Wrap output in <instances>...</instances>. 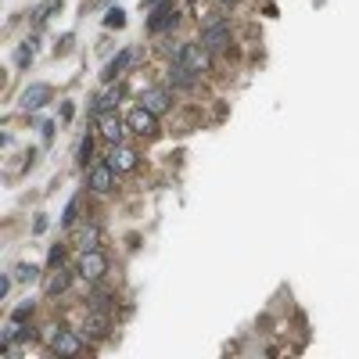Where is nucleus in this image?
<instances>
[{
	"label": "nucleus",
	"instance_id": "393cba45",
	"mask_svg": "<svg viewBox=\"0 0 359 359\" xmlns=\"http://www.w3.org/2000/svg\"><path fill=\"white\" fill-rule=\"evenodd\" d=\"M220 4H238V0H220Z\"/></svg>",
	"mask_w": 359,
	"mask_h": 359
},
{
	"label": "nucleus",
	"instance_id": "f03ea898",
	"mask_svg": "<svg viewBox=\"0 0 359 359\" xmlns=\"http://www.w3.org/2000/svg\"><path fill=\"white\" fill-rule=\"evenodd\" d=\"M76 273H80L86 284H97V280L108 273V259L97 252V248H93V252H83L80 262H76Z\"/></svg>",
	"mask_w": 359,
	"mask_h": 359
},
{
	"label": "nucleus",
	"instance_id": "4468645a",
	"mask_svg": "<svg viewBox=\"0 0 359 359\" xmlns=\"http://www.w3.org/2000/svg\"><path fill=\"white\" fill-rule=\"evenodd\" d=\"M69 284H72V273H69V270L58 262V270H54L51 277H47V294H61V291H65Z\"/></svg>",
	"mask_w": 359,
	"mask_h": 359
},
{
	"label": "nucleus",
	"instance_id": "aec40b11",
	"mask_svg": "<svg viewBox=\"0 0 359 359\" xmlns=\"http://www.w3.org/2000/svg\"><path fill=\"white\" fill-rule=\"evenodd\" d=\"M33 54H36V40H25V47L19 51V65H29V61H33Z\"/></svg>",
	"mask_w": 359,
	"mask_h": 359
},
{
	"label": "nucleus",
	"instance_id": "5701e85b",
	"mask_svg": "<svg viewBox=\"0 0 359 359\" xmlns=\"http://www.w3.org/2000/svg\"><path fill=\"white\" fill-rule=\"evenodd\" d=\"M29 313H33V302H22V305H19V309H14V313H11V320H14V323H19V320H25Z\"/></svg>",
	"mask_w": 359,
	"mask_h": 359
},
{
	"label": "nucleus",
	"instance_id": "dca6fc26",
	"mask_svg": "<svg viewBox=\"0 0 359 359\" xmlns=\"http://www.w3.org/2000/svg\"><path fill=\"white\" fill-rule=\"evenodd\" d=\"M198 76H201V72H194V69L180 65V61H173V83H176V86H187V90H191V86L198 83Z\"/></svg>",
	"mask_w": 359,
	"mask_h": 359
},
{
	"label": "nucleus",
	"instance_id": "7ed1b4c3",
	"mask_svg": "<svg viewBox=\"0 0 359 359\" xmlns=\"http://www.w3.org/2000/svg\"><path fill=\"white\" fill-rule=\"evenodd\" d=\"M126 126H130L133 133H140V137H151V133H159V115H154L151 108L137 104V108H130V115H126Z\"/></svg>",
	"mask_w": 359,
	"mask_h": 359
},
{
	"label": "nucleus",
	"instance_id": "2eb2a0df",
	"mask_svg": "<svg viewBox=\"0 0 359 359\" xmlns=\"http://www.w3.org/2000/svg\"><path fill=\"white\" fill-rule=\"evenodd\" d=\"M130 61H133V51H122L119 58H112V61L104 65V80H108V83H115V76H122V69H126Z\"/></svg>",
	"mask_w": 359,
	"mask_h": 359
},
{
	"label": "nucleus",
	"instance_id": "6e6552de",
	"mask_svg": "<svg viewBox=\"0 0 359 359\" xmlns=\"http://www.w3.org/2000/svg\"><path fill=\"white\" fill-rule=\"evenodd\" d=\"M176 14H180L176 4H173V0H165V4H159L154 14L148 19V29H151V33H165L169 25H176Z\"/></svg>",
	"mask_w": 359,
	"mask_h": 359
},
{
	"label": "nucleus",
	"instance_id": "9b49d317",
	"mask_svg": "<svg viewBox=\"0 0 359 359\" xmlns=\"http://www.w3.org/2000/svg\"><path fill=\"white\" fill-rule=\"evenodd\" d=\"M108 162H112L115 173H130V169H137V151L126 148V144H112V154H108Z\"/></svg>",
	"mask_w": 359,
	"mask_h": 359
},
{
	"label": "nucleus",
	"instance_id": "423d86ee",
	"mask_svg": "<svg viewBox=\"0 0 359 359\" xmlns=\"http://www.w3.org/2000/svg\"><path fill=\"white\" fill-rule=\"evenodd\" d=\"M51 352H58V356H80L83 352V338L72 334V331H54L51 334Z\"/></svg>",
	"mask_w": 359,
	"mask_h": 359
},
{
	"label": "nucleus",
	"instance_id": "4be33fe9",
	"mask_svg": "<svg viewBox=\"0 0 359 359\" xmlns=\"http://www.w3.org/2000/svg\"><path fill=\"white\" fill-rule=\"evenodd\" d=\"M90 154H93V140L83 137V140H80V162H83V165L90 162Z\"/></svg>",
	"mask_w": 359,
	"mask_h": 359
},
{
	"label": "nucleus",
	"instance_id": "b1692460",
	"mask_svg": "<svg viewBox=\"0 0 359 359\" xmlns=\"http://www.w3.org/2000/svg\"><path fill=\"white\" fill-rule=\"evenodd\" d=\"M54 8H58V4H43V8H36V14H33V19H36V22H43V19H47V14H51Z\"/></svg>",
	"mask_w": 359,
	"mask_h": 359
},
{
	"label": "nucleus",
	"instance_id": "6ab92c4d",
	"mask_svg": "<svg viewBox=\"0 0 359 359\" xmlns=\"http://www.w3.org/2000/svg\"><path fill=\"white\" fill-rule=\"evenodd\" d=\"M104 25H108V29H122V25H126V11H122V8H112V11H108V19H104Z\"/></svg>",
	"mask_w": 359,
	"mask_h": 359
},
{
	"label": "nucleus",
	"instance_id": "20e7f679",
	"mask_svg": "<svg viewBox=\"0 0 359 359\" xmlns=\"http://www.w3.org/2000/svg\"><path fill=\"white\" fill-rule=\"evenodd\" d=\"M86 187L93 194H108L115 187V169H112V162H97L90 169V176H86Z\"/></svg>",
	"mask_w": 359,
	"mask_h": 359
},
{
	"label": "nucleus",
	"instance_id": "0eeeda50",
	"mask_svg": "<svg viewBox=\"0 0 359 359\" xmlns=\"http://www.w3.org/2000/svg\"><path fill=\"white\" fill-rule=\"evenodd\" d=\"M201 43H205L209 51H223V47L230 43V25L227 22H209L205 29H201Z\"/></svg>",
	"mask_w": 359,
	"mask_h": 359
},
{
	"label": "nucleus",
	"instance_id": "a211bd4d",
	"mask_svg": "<svg viewBox=\"0 0 359 359\" xmlns=\"http://www.w3.org/2000/svg\"><path fill=\"white\" fill-rule=\"evenodd\" d=\"M36 277H40V270L33 262H19V266H14V280H22V284H29V280H36Z\"/></svg>",
	"mask_w": 359,
	"mask_h": 359
},
{
	"label": "nucleus",
	"instance_id": "9d476101",
	"mask_svg": "<svg viewBox=\"0 0 359 359\" xmlns=\"http://www.w3.org/2000/svg\"><path fill=\"white\" fill-rule=\"evenodd\" d=\"M97 130H101V140H108V144H119V140H122V119L115 112H101L97 115Z\"/></svg>",
	"mask_w": 359,
	"mask_h": 359
},
{
	"label": "nucleus",
	"instance_id": "f8f14e48",
	"mask_svg": "<svg viewBox=\"0 0 359 359\" xmlns=\"http://www.w3.org/2000/svg\"><path fill=\"white\" fill-rule=\"evenodd\" d=\"M140 104H144V108H151L154 115H162L165 108H169V90H162V86H151V90H144V93H140Z\"/></svg>",
	"mask_w": 359,
	"mask_h": 359
},
{
	"label": "nucleus",
	"instance_id": "ddd939ff",
	"mask_svg": "<svg viewBox=\"0 0 359 359\" xmlns=\"http://www.w3.org/2000/svg\"><path fill=\"white\" fill-rule=\"evenodd\" d=\"M76 244H80L83 252H93V248L101 244V227H97V223H86V227H80V230H76Z\"/></svg>",
	"mask_w": 359,
	"mask_h": 359
},
{
	"label": "nucleus",
	"instance_id": "f3484780",
	"mask_svg": "<svg viewBox=\"0 0 359 359\" xmlns=\"http://www.w3.org/2000/svg\"><path fill=\"white\" fill-rule=\"evenodd\" d=\"M119 97H122V90H119V86H108L101 97H97V104H93V112H97V115H101V112H112V108L119 104Z\"/></svg>",
	"mask_w": 359,
	"mask_h": 359
},
{
	"label": "nucleus",
	"instance_id": "f257e3e1",
	"mask_svg": "<svg viewBox=\"0 0 359 359\" xmlns=\"http://www.w3.org/2000/svg\"><path fill=\"white\" fill-rule=\"evenodd\" d=\"M173 61H180V65L194 69V72H205L209 69V47L205 43H180Z\"/></svg>",
	"mask_w": 359,
	"mask_h": 359
},
{
	"label": "nucleus",
	"instance_id": "39448f33",
	"mask_svg": "<svg viewBox=\"0 0 359 359\" xmlns=\"http://www.w3.org/2000/svg\"><path fill=\"white\" fill-rule=\"evenodd\" d=\"M83 331L90 338H108V331H112V313H108L104 305H93L86 313V320H83Z\"/></svg>",
	"mask_w": 359,
	"mask_h": 359
},
{
	"label": "nucleus",
	"instance_id": "1a4fd4ad",
	"mask_svg": "<svg viewBox=\"0 0 359 359\" xmlns=\"http://www.w3.org/2000/svg\"><path fill=\"white\" fill-rule=\"evenodd\" d=\"M51 97H54V90L47 83H33V86H25V93H22V108H25V112H36V108H43Z\"/></svg>",
	"mask_w": 359,
	"mask_h": 359
},
{
	"label": "nucleus",
	"instance_id": "412c9836",
	"mask_svg": "<svg viewBox=\"0 0 359 359\" xmlns=\"http://www.w3.org/2000/svg\"><path fill=\"white\" fill-rule=\"evenodd\" d=\"M76 209H80V198H72V201H69V209H65V216H61V223H65V227L76 223Z\"/></svg>",
	"mask_w": 359,
	"mask_h": 359
}]
</instances>
